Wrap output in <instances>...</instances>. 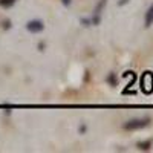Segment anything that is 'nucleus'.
<instances>
[{
    "instance_id": "obj_2",
    "label": "nucleus",
    "mask_w": 153,
    "mask_h": 153,
    "mask_svg": "<svg viewBox=\"0 0 153 153\" xmlns=\"http://www.w3.org/2000/svg\"><path fill=\"white\" fill-rule=\"evenodd\" d=\"M152 23H153V5L149 8V11H147V17H146V25H147V26H150Z\"/></svg>"
},
{
    "instance_id": "obj_1",
    "label": "nucleus",
    "mask_w": 153,
    "mask_h": 153,
    "mask_svg": "<svg viewBox=\"0 0 153 153\" xmlns=\"http://www.w3.org/2000/svg\"><path fill=\"white\" fill-rule=\"evenodd\" d=\"M147 124V121H141V120H135V121H130L129 124H127L126 127L127 129H136V127H143V126H146Z\"/></svg>"
}]
</instances>
